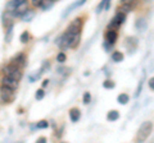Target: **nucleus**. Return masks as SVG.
<instances>
[{
  "instance_id": "nucleus-29",
  "label": "nucleus",
  "mask_w": 154,
  "mask_h": 143,
  "mask_svg": "<svg viewBox=\"0 0 154 143\" xmlns=\"http://www.w3.org/2000/svg\"><path fill=\"white\" fill-rule=\"evenodd\" d=\"M54 1H58V0H54Z\"/></svg>"
},
{
  "instance_id": "nucleus-27",
  "label": "nucleus",
  "mask_w": 154,
  "mask_h": 143,
  "mask_svg": "<svg viewBox=\"0 0 154 143\" xmlns=\"http://www.w3.org/2000/svg\"><path fill=\"white\" fill-rule=\"evenodd\" d=\"M37 142L38 143H45L46 142V138L45 137H41V138H38V139H37Z\"/></svg>"
},
{
  "instance_id": "nucleus-13",
  "label": "nucleus",
  "mask_w": 154,
  "mask_h": 143,
  "mask_svg": "<svg viewBox=\"0 0 154 143\" xmlns=\"http://www.w3.org/2000/svg\"><path fill=\"white\" fill-rule=\"evenodd\" d=\"M135 26H136L137 30L144 31V30L146 28V21L144 19V18H137V19H136V23H135Z\"/></svg>"
},
{
  "instance_id": "nucleus-4",
  "label": "nucleus",
  "mask_w": 154,
  "mask_h": 143,
  "mask_svg": "<svg viewBox=\"0 0 154 143\" xmlns=\"http://www.w3.org/2000/svg\"><path fill=\"white\" fill-rule=\"evenodd\" d=\"M125 19H126V14L122 13V12H117L116 17L113 18L112 21H110L108 28H109V30H118L119 26H121L122 23L125 22Z\"/></svg>"
},
{
  "instance_id": "nucleus-11",
  "label": "nucleus",
  "mask_w": 154,
  "mask_h": 143,
  "mask_svg": "<svg viewBox=\"0 0 154 143\" xmlns=\"http://www.w3.org/2000/svg\"><path fill=\"white\" fill-rule=\"evenodd\" d=\"M118 118H119V112L117 110H110V111H108L107 119H108L109 121H116V120H118Z\"/></svg>"
},
{
  "instance_id": "nucleus-12",
  "label": "nucleus",
  "mask_w": 154,
  "mask_h": 143,
  "mask_svg": "<svg viewBox=\"0 0 154 143\" xmlns=\"http://www.w3.org/2000/svg\"><path fill=\"white\" fill-rule=\"evenodd\" d=\"M33 17H35V12H33L32 9H28V10L22 16V19L25 22H30L33 19Z\"/></svg>"
},
{
  "instance_id": "nucleus-14",
  "label": "nucleus",
  "mask_w": 154,
  "mask_h": 143,
  "mask_svg": "<svg viewBox=\"0 0 154 143\" xmlns=\"http://www.w3.org/2000/svg\"><path fill=\"white\" fill-rule=\"evenodd\" d=\"M123 59H125V56H123V54L121 51H116L112 54V60L116 61V63H121Z\"/></svg>"
},
{
  "instance_id": "nucleus-22",
  "label": "nucleus",
  "mask_w": 154,
  "mask_h": 143,
  "mask_svg": "<svg viewBox=\"0 0 154 143\" xmlns=\"http://www.w3.org/2000/svg\"><path fill=\"white\" fill-rule=\"evenodd\" d=\"M67 60V56L64 52H59V54L57 55V61L58 63H64V61Z\"/></svg>"
},
{
  "instance_id": "nucleus-10",
  "label": "nucleus",
  "mask_w": 154,
  "mask_h": 143,
  "mask_svg": "<svg viewBox=\"0 0 154 143\" xmlns=\"http://www.w3.org/2000/svg\"><path fill=\"white\" fill-rule=\"evenodd\" d=\"M80 118H81V111L79 110V109H77V107L71 109V110H69V119H71V121L77 123L80 120Z\"/></svg>"
},
{
  "instance_id": "nucleus-25",
  "label": "nucleus",
  "mask_w": 154,
  "mask_h": 143,
  "mask_svg": "<svg viewBox=\"0 0 154 143\" xmlns=\"http://www.w3.org/2000/svg\"><path fill=\"white\" fill-rule=\"evenodd\" d=\"M42 1H44V0H31L32 5H33V7H35V8H37V7H41V4H42Z\"/></svg>"
},
{
  "instance_id": "nucleus-18",
  "label": "nucleus",
  "mask_w": 154,
  "mask_h": 143,
  "mask_svg": "<svg viewBox=\"0 0 154 143\" xmlns=\"http://www.w3.org/2000/svg\"><path fill=\"white\" fill-rule=\"evenodd\" d=\"M114 82L113 80H110V79H107V80H104L103 82V87L104 88H108V89H112V88H114Z\"/></svg>"
},
{
  "instance_id": "nucleus-26",
  "label": "nucleus",
  "mask_w": 154,
  "mask_h": 143,
  "mask_svg": "<svg viewBox=\"0 0 154 143\" xmlns=\"http://www.w3.org/2000/svg\"><path fill=\"white\" fill-rule=\"evenodd\" d=\"M149 87H150V89L154 91V77L149 79Z\"/></svg>"
},
{
  "instance_id": "nucleus-7",
  "label": "nucleus",
  "mask_w": 154,
  "mask_h": 143,
  "mask_svg": "<svg viewBox=\"0 0 154 143\" xmlns=\"http://www.w3.org/2000/svg\"><path fill=\"white\" fill-rule=\"evenodd\" d=\"M27 10H28V4H27V0H25L23 3H21L19 5L16 7V9H14V12L12 14L14 17H22Z\"/></svg>"
},
{
  "instance_id": "nucleus-21",
  "label": "nucleus",
  "mask_w": 154,
  "mask_h": 143,
  "mask_svg": "<svg viewBox=\"0 0 154 143\" xmlns=\"http://www.w3.org/2000/svg\"><path fill=\"white\" fill-rule=\"evenodd\" d=\"M48 125H49V123L46 120H40L36 124V128H38V129H45V128H48Z\"/></svg>"
},
{
  "instance_id": "nucleus-2",
  "label": "nucleus",
  "mask_w": 154,
  "mask_h": 143,
  "mask_svg": "<svg viewBox=\"0 0 154 143\" xmlns=\"http://www.w3.org/2000/svg\"><path fill=\"white\" fill-rule=\"evenodd\" d=\"M3 74L7 75V77L17 79V80L22 79V70H21V68H18V66L14 65V64H8V65L4 66L3 68Z\"/></svg>"
},
{
  "instance_id": "nucleus-17",
  "label": "nucleus",
  "mask_w": 154,
  "mask_h": 143,
  "mask_svg": "<svg viewBox=\"0 0 154 143\" xmlns=\"http://www.w3.org/2000/svg\"><path fill=\"white\" fill-rule=\"evenodd\" d=\"M19 40H21L22 44H27V42L30 41V33H28L27 31L22 32V33H21V37H19Z\"/></svg>"
},
{
  "instance_id": "nucleus-1",
  "label": "nucleus",
  "mask_w": 154,
  "mask_h": 143,
  "mask_svg": "<svg viewBox=\"0 0 154 143\" xmlns=\"http://www.w3.org/2000/svg\"><path fill=\"white\" fill-rule=\"evenodd\" d=\"M152 130H153V123L152 121H144L140 125V128H139V130H137L136 141L137 142H144L149 136H150Z\"/></svg>"
},
{
  "instance_id": "nucleus-15",
  "label": "nucleus",
  "mask_w": 154,
  "mask_h": 143,
  "mask_svg": "<svg viewBox=\"0 0 154 143\" xmlns=\"http://www.w3.org/2000/svg\"><path fill=\"white\" fill-rule=\"evenodd\" d=\"M117 101L121 104V105H126V104L130 101V96H128L127 93H121V95H118Z\"/></svg>"
},
{
  "instance_id": "nucleus-6",
  "label": "nucleus",
  "mask_w": 154,
  "mask_h": 143,
  "mask_svg": "<svg viewBox=\"0 0 154 143\" xmlns=\"http://www.w3.org/2000/svg\"><path fill=\"white\" fill-rule=\"evenodd\" d=\"M2 84L3 86H7V87H11L13 89H17L18 88V84H19V80L14 79V78H11V77H7V75H3Z\"/></svg>"
},
{
  "instance_id": "nucleus-28",
  "label": "nucleus",
  "mask_w": 154,
  "mask_h": 143,
  "mask_svg": "<svg viewBox=\"0 0 154 143\" xmlns=\"http://www.w3.org/2000/svg\"><path fill=\"white\" fill-rule=\"evenodd\" d=\"M48 84H49V80H48V79H45L44 82H42V87H46Z\"/></svg>"
},
{
  "instance_id": "nucleus-9",
  "label": "nucleus",
  "mask_w": 154,
  "mask_h": 143,
  "mask_svg": "<svg viewBox=\"0 0 154 143\" xmlns=\"http://www.w3.org/2000/svg\"><path fill=\"white\" fill-rule=\"evenodd\" d=\"M117 37H118V35H117V31L116 30H109V31H107V33H105V41L109 42V44H112V45L116 42Z\"/></svg>"
},
{
  "instance_id": "nucleus-5",
  "label": "nucleus",
  "mask_w": 154,
  "mask_h": 143,
  "mask_svg": "<svg viewBox=\"0 0 154 143\" xmlns=\"http://www.w3.org/2000/svg\"><path fill=\"white\" fill-rule=\"evenodd\" d=\"M82 25H84L82 18H76L73 22L69 23V26H68V28H67V31L71 32V33H73V35H79V33L81 32V28H82Z\"/></svg>"
},
{
  "instance_id": "nucleus-19",
  "label": "nucleus",
  "mask_w": 154,
  "mask_h": 143,
  "mask_svg": "<svg viewBox=\"0 0 154 143\" xmlns=\"http://www.w3.org/2000/svg\"><path fill=\"white\" fill-rule=\"evenodd\" d=\"M80 44V35H76L75 39L72 40V44H71V49H76L77 46Z\"/></svg>"
},
{
  "instance_id": "nucleus-24",
  "label": "nucleus",
  "mask_w": 154,
  "mask_h": 143,
  "mask_svg": "<svg viewBox=\"0 0 154 143\" xmlns=\"http://www.w3.org/2000/svg\"><path fill=\"white\" fill-rule=\"evenodd\" d=\"M121 4H128V5L135 7L136 5V0H121Z\"/></svg>"
},
{
  "instance_id": "nucleus-16",
  "label": "nucleus",
  "mask_w": 154,
  "mask_h": 143,
  "mask_svg": "<svg viewBox=\"0 0 154 143\" xmlns=\"http://www.w3.org/2000/svg\"><path fill=\"white\" fill-rule=\"evenodd\" d=\"M53 4H54V0H44L41 4V9L42 10H49L53 7Z\"/></svg>"
},
{
  "instance_id": "nucleus-23",
  "label": "nucleus",
  "mask_w": 154,
  "mask_h": 143,
  "mask_svg": "<svg viewBox=\"0 0 154 143\" xmlns=\"http://www.w3.org/2000/svg\"><path fill=\"white\" fill-rule=\"evenodd\" d=\"M90 101H91V95L89 92H85L84 93V104L88 105V104H90Z\"/></svg>"
},
{
  "instance_id": "nucleus-3",
  "label": "nucleus",
  "mask_w": 154,
  "mask_h": 143,
  "mask_svg": "<svg viewBox=\"0 0 154 143\" xmlns=\"http://www.w3.org/2000/svg\"><path fill=\"white\" fill-rule=\"evenodd\" d=\"M14 91H16V89L2 84V88H0V97H2V101L5 102V104L13 102L14 98H16V92Z\"/></svg>"
},
{
  "instance_id": "nucleus-8",
  "label": "nucleus",
  "mask_w": 154,
  "mask_h": 143,
  "mask_svg": "<svg viewBox=\"0 0 154 143\" xmlns=\"http://www.w3.org/2000/svg\"><path fill=\"white\" fill-rule=\"evenodd\" d=\"M12 64L17 65L18 68H25L26 66V56L25 54H18L17 56H14V58L12 59Z\"/></svg>"
},
{
  "instance_id": "nucleus-20",
  "label": "nucleus",
  "mask_w": 154,
  "mask_h": 143,
  "mask_svg": "<svg viewBox=\"0 0 154 143\" xmlns=\"http://www.w3.org/2000/svg\"><path fill=\"white\" fill-rule=\"evenodd\" d=\"M35 96H36V100H38V101H40V100H42V98H44V96H45V91H44V89H42V88L37 89Z\"/></svg>"
}]
</instances>
